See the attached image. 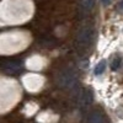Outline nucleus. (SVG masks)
<instances>
[{
	"instance_id": "9",
	"label": "nucleus",
	"mask_w": 123,
	"mask_h": 123,
	"mask_svg": "<svg viewBox=\"0 0 123 123\" xmlns=\"http://www.w3.org/2000/svg\"><path fill=\"white\" fill-rule=\"evenodd\" d=\"M101 1H102V4H104V5H108L112 0H101Z\"/></svg>"
},
{
	"instance_id": "8",
	"label": "nucleus",
	"mask_w": 123,
	"mask_h": 123,
	"mask_svg": "<svg viewBox=\"0 0 123 123\" xmlns=\"http://www.w3.org/2000/svg\"><path fill=\"white\" fill-rule=\"evenodd\" d=\"M81 5H83L84 9L90 10L92 7V0H81Z\"/></svg>"
},
{
	"instance_id": "1",
	"label": "nucleus",
	"mask_w": 123,
	"mask_h": 123,
	"mask_svg": "<svg viewBox=\"0 0 123 123\" xmlns=\"http://www.w3.org/2000/svg\"><path fill=\"white\" fill-rule=\"evenodd\" d=\"M75 83H76V78L70 71H64V73H62L59 75L58 85H60L62 87H73Z\"/></svg>"
},
{
	"instance_id": "7",
	"label": "nucleus",
	"mask_w": 123,
	"mask_h": 123,
	"mask_svg": "<svg viewBox=\"0 0 123 123\" xmlns=\"http://www.w3.org/2000/svg\"><path fill=\"white\" fill-rule=\"evenodd\" d=\"M121 60H122L121 57H116V58L113 59V62H112V64H111V69H112V70H117L118 67L121 65Z\"/></svg>"
},
{
	"instance_id": "3",
	"label": "nucleus",
	"mask_w": 123,
	"mask_h": 123,
	"mask_svg": "<svg viewBox=\"0 0 123 123\" xmlns=\"http://www.w3.org/2000/svg\"><path fill=\"white\" fill-rule=\"evenodd\" d=\"M3 69H4V71H6L9 74H15L21 69V62H16V60L7 62V63H5L3 65Z\"/></svg>"
},
{
	"instance_id": "5",
	"label": "nucleus",
	"mask_w": 123,
	"mask_h": 123,
	"mask_svg": "<svg viewBox=\"0 0 123 123\" xmlns=\"http://www.w3.org/2000/svg\"><path fill=\"white\" fill-rule=\"evenodd\" d=\"M90 123H104V118H102L101 113L98 112H94L91 116H90Z\"/></svg>"
},
{
	"instance_id": "4",
	"label": "nucleus",
	"mask_w": 123,
	"mask_h": 123,
	"mask_svg": "<svg viewBox=\"0 0 123 123\" xmlns=\"http://www.w3.org/2000/svg\"><path fill=\"white\" fill-rule=\"evenodd\" d=\"M91 101H92V94H91V91L85 90L83 94H81V96H80V105H81V107L89 106L91 104Z\"/></svg>"
},
{
	"instance_id": "10",
	"label": "nucleus",
	"mask_w": 123,
	"mask_h": 123,
	"mask_svg": "<svg viewBox=\"0 0 123 123\" xmlns=\"http://www.w3.org/2000/svg\"><path fill=\"white\" fill-rule=\"evenodd\" d=\"M118 7H119V10H122V11H123V0H122V1L119 3V5H118Z\"/></svg>"
},
{
	"instance_id": "6",
	"label": "nucleus",
	"mask_w": 123,
	"mask_h": 123,
	"mask_svg": "<svg viewBox=\"0 0 123 123\" xmlns=\"http://www.w3.org/2000/svg\"><path fill=\"white\" fill-rule=\"evenodd\" d=\"M106 69V60H101L100 63L95 67V74L96 75H101Z\"/></svg>"
},
{
	"instance_id": "2",
	"label": "nucleus",
	"mask_w": 123,
	"mask_h": 123,
	"mask_svg": "<svg viewBox=\"0 0 123 123\" xmlns=\"http://www.w3.org/2000/svg\"><path fill=\"white\" fill-rule=\"evenodd\" d=\"M91 38H92V30L91 28H84V30H81L78 35V43L83 47L87 46L91 42Z\"/></svg>"
}]
</instances>
